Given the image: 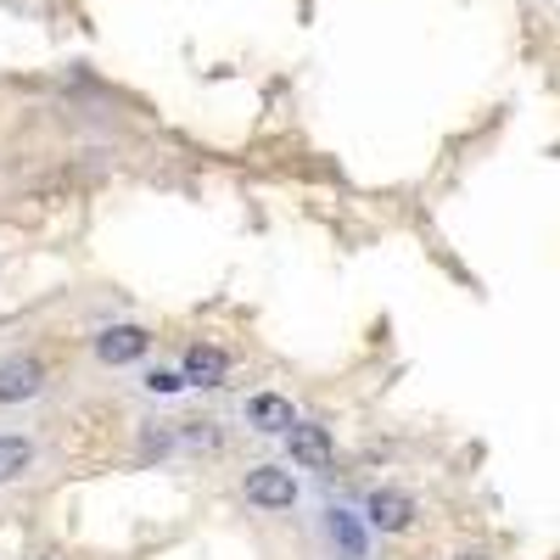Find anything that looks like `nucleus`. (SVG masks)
Wrapping results in <instances>:
<instances>
[{"label":"nucleus","mask_w":560,"mask_h":560,"mask_svg":"<svg viewBox=\"0 0 560 560\" xmlns=\"http://www.w3.org/2000/svg\"><path fill=\"white\" fill-rule=\"evenodd\" d=\"M325 538L337 544L342 560H364V516L353 510H325Z\"/></svg>","instance_id":"nucleus-9"},{"label":"nucleus","mask_w":560,"mask_h":560,"mask_svg":"<svg viewBox=\"0 0 560 560\" xmlns=\"http://www.w3.org/2000/svg\"><path fill=\"white\" fill-rule=\"evenodd\" d=\"M415 516H420L415 499H409L404 488H393V482H382V488H370V493H364V527H376V533H387V538L409 533Z\"/></svg>","instance_id":"nucleus-2"},{"label":"nucleus","mask_w":560,"mask_h":560,"mask_svg":"<svg viewBox=\"0 0 560 560\" xmlns=\"http://www.w3.org/2000/svg\"><path fill=\"white\" fill-rule=\"evenodd\" d=\"M298 471H287V465H275V459H258L242 471V499L258 510V516H287V510L298 504Z\"/></svg>","instance_id":"nucleus-1"},{"label":"nucleus","mask_w":560,"mask_h":560,"mask_svg":"<svg viewBox=\"0 0 560 560\" xmlns=\"http://www.w3.org/2000/svg\"><path fill=\"white\" fill-rule=\"evenodd\" d=\"M454 560H488V555H454Z\"/></svg>","instance_id":"nucleus-11"},{"label":"nucleus","mask_w":560,"mask_h":560,"mask_svg":"<svg viewBox=\"0 0 560 560\" xmlns=\"http://www.w3.org/2000/svg\"><path fill=\"white\" fill-rule=\"evenodd\" d=\"M147 393H152V398H174V393H185L179 364H174V370H147Z\"/></svg>","instance_id":"nucleus-10"},{"label":"nucleus","mask_w":560,"mask_h":560,"mask_svg":"<svg viewBox=\"0 0 560 560\" xmlns=\"http://www.w3.org/2000/svg\"><path fill=\"white\" fill-rule=\"evenodd\" d=\"M34 459H39V443L28 432H0V488H12L34 471Z\"/></svg>","instance_id":"nucleus-8"},{"label":"nucleus","mask_w":560,"mask_h":560,"mask_svg":"<svg viewBox=\"0 0 560 560\" xmlns=\"http://www.w3.org/2000/svg\"><path fill=\"white\" fill-rule=\"evenodd\" d=\"M51 387V370H45L39 353H12L0 359V404H28Z\"/></svg>","instance_id":"nucleus-6"},{"label":"nucleus","mask_w":560,"mask_h":560,"mask_svg":"<svg viewBox=\"0 0 560 560\" xmlns=\"http://www.w3.org/2000/svg\"><path fill=\"white\" fill-rule=\"evenodd\" d=\"M90 353H96V364H107V370L140 364L152 353V331H147V325H107V331L90 337Z\"/></svg>","instance_id":"nucleus-3"},{"label":"nucleus","mask_w":560,"mask_h":560,"mask_svg":"<svg viewBox=\"0 0 560 560\" xmlns=\"http://www.w3.org/2000/svg\"><path fill=\"white\" fill-rule=\"evenodd\" d=\"M242 420H247V432H258V438H287V427L298 420V404L287 393H253Z\"/></svg>","instance_id":"nucleus-7"},{"label":"nucleus","mask_w":560,"mask_h":560,"mask_svg":"<svg viewBox=\"0 0 560 560\" xmlns=\"http://www.w3.org/2000/svg\"><path fill=\"white\" fill-rule=\"evenodd\" d=\"M179 382L185 387H197V393H213V387H224L230 382V348H219V342H191L179 353Z\"/></svg>","instance_id":"nucleus-5"},{"label":"nucleus","mask_w":560,"mask_h":560,"mask_svg":"<svg viewBox=\"0 0 560 560\" xmlns=\"http://www.w3.org/2000/svg\"><path fill=\"white\" fill-rule=\"evenodd\" d=\"M287 454L292 465H303V471H331V459H337V438L331 427H319V420H292L287 427Z\"/></svg>","instance_id":"nucleus-4"}]
</instances>
